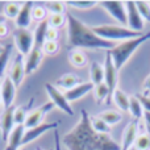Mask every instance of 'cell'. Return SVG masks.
Segmentation results:
<instances>
[{"label":"cell","mask_w":150,"mask_h":150,"mask_svg":"<svg viewBox=\"0 0 150 150\" xmlns=\"http://www.w3.org/2000/svg\"><path fill=\"white\" fill-rule=\"evenodd\" d=\"M61 141L67 150H121V145L109 134H101L93 130L90 115L86 109L80 111L79 121Z\"/></svg>","instance_id":"cell-1"},{"label":"cell","mask_w":150,"mask_h":150,"mask_svg":"<svg viewBox=\"0 0 150 150\" xmlns=\"http://www.w3.org/2000/svg\"><path fill=\"white\" fill-rule=\"evenodd\" d=\"M66 20H67V44L70 47L111 50L116 46L115 42L100 38L98 34H95L92 28L83 24L71 13L66 15Z\"/></svg>","instance_id":"cell-2"},{"label":"cell","mask_w":150,"mask_h":150,"mask_svg":"<svg viewBox=\"0 0 150 150\" xmlns=\"http://www.w3.org/2000/svg\"><path fill=\"white\" fill-rule=\"evenodd\" d=\"M149 40H150V32H146L142 36L137 37V38L122 41L121 44L116 45L113 49L108 50L112 57V61H113V63H115V67L117 69V71H120V69L124 67V65L129 61V58L134 54L136 50H137L141 45L145 44L146 41H149Z\"/></svg>","instance_id":"cell-3"},{"label":"cell","mask_w":150,"mask_h":150,"mask_svg":"<svg viewBox=\"0 0 150 150\" xmlns=\"http://www.w3.org/2000/svg\"><path fill=\"white\" fill-rule=\"evenodd\" d=\"M92 30L100 38L111 42L117 41V40H125L127 41V40L137 38V37L144 34V33H138V32H133L127 26H121V25H98V26H92Z\"/></svg>","instance_id":"cell-4"},{"label":"cell","mask_w":150,"mask_h":150,"mask_svg":"<svg viewBox=\"0 0 150 150\" xmlns=\"http://www.w3.org/2000/svg\"><path fill=\"white\" fill-rule=\"evenodd\" d=\"M117 69L115 67V63L112 61V57L109 54V52L107 50L105 53V61H104V83L107 84L109 90V96H108V100H107V104L111 103L112 98H113V93L115 91L117 90L116 86H117Z\"/></svg>","instance_id":"cell-5"},{"label":"cell","mask_w":150,"mask_h":150,"mask_svg":"<svg viewBox=\"0 0 150 150\" xmlns=\"http://www.w3.org/2000/svg\"><path fill=\"white\" fill-rule=\"evenodd\" d=\"M45 90H46L50 101H52L57 108H59L63 113L69 115V116H73L74 109H73V107H71V104L67 101V99H66L65 92H61L55 86L50 84V83H46V84H45Z\"/></svg>","instance_id":"cell-6"},{"label":"cell","mask_w":150,"mask_h":150,"mask_svg":"<svg viewBox=\"0 0 150 150\" xmlns=\"http://www.w3.org/2000/svg\"><path fill=\"white\" fill-rule=\"evenodd\" d=\"M100 5L117 21L121 26L128 28V17H127V8L124 1H117V0H107L100 1Z\"/></svg>","instance_id":"cell-7"},{"label":"cell","mask_w":150,"mask_h":150,"mask_svg":"<svg viewBox=\"0 0 150 150\" xmlns=\"http://www.w3.org/2000/svg\"><path fill=\"white\" fill-rule=\"evenodd\" d=\"M13 40L21 55H28L34 47V36L28 29H17L13 33Z\"/></svg>","instance_id":"cell-8"},{"label":"cell","mask_w":150,"mask_h":150,"mask_svg":"<svg viewBox=\"0 0 150 150\" xmlns=\"http://www.w3.org/2000/svg\"><path fill=\"white\" fill-rule=\"evenodd\" d=\"M125 3V8H127V17H128V28L133 32H138V33H142L144 25H145V21H144L142 16L140 15L137 9V5L136 1H124Z\"/></svg>","instance_id":"cell-9"},{"label":"cell","mask_w":150,"mask_h":150,"mask_svg":"<svg viewBox=\"0 0 150 150\" xmlns=\"http://www.w3.org/2000/svg\"><path fill=\"white\" fill-rule=\"evenodd\" d=\"M54 107L55 105L52 103V101H47V103H45L44 105H41V107H38V108L30 111L29 115H28V117H26V120H25V124H24L25 129L34 128V127H37V125H41L42 122H44L45 116H46Z\"/></svg>","instance_id":"cell-10"},{"label":"cell","mask_w":150,"mask_h":150,"mask_svg":"<svg viewBox=\"0 0 150 150\" xmlns=\"http://www.w3.org/2000/svg\"><path fill=\"white\" fill-rule=\"evenodd\" d=\"M16 86L13 84V82L11 80L9 76H4L0 83V91H1V104L3 108L8 109L11 107H13L16 99Z\"/></svg>","instance_id":"cell-11"},{"label":"cell","mask_w":150,"mask_h":150,"mask_svg":"<svg viewBox=\"0 0 150 150\" xmlns=\"http://www.w3.org/2000/svg\"><path fill=\"white\" fill-rule=\"evenodd\" d=\"M58 128V122H42L41 125H37L34 128H29L25 129L24 133V138H23V146L28 145V144L33 142L34 140H37L38 137H41L42 134H45L49 130H54Z\"/></svg>","instance_id":"cell-12"},{"label":"cell","mask_w":150,"mask_h":150,"mask_svg":"<svg viewBox=\"0 0 150 150\" xmlns=\"http://www.w3.org/2000/svg\"><path fill=\"white\" fill-rule=\"evenodd\" d=\"M25 61H24V55H21L18 53L16 55L15 61H13L12 66H11L9 70V75L8 76L11 78V80L13 82V84L16 86V88L20 87L21 83L24 82V78H25Z\"/></svg>","instance_id":"cell-13"},{"label":"cell","mask_w":150,"mask_h":150,"mask_svg":"<svg viewBox=\"0 0 150 150\" xmlns=\"http://www.w3.org/2000/svg\"><path fill=\"white\" fill-rule=\"evenodd\" d=\"M13 112H15V107L5 109L4 113L1 115L0 119V130H1V138L5 144H7L8 138H9L11 133L15 129V119H13Z\"/></svg>","instance_id":"cell-14"},{"label":"cell","mask_w":150,"mask_h":150,"mask_svg":"<svg viewBox=\"0 0 150 150\" xmlns=\"http://www.w3.org/2000/svg\"><path fill=\"white\" fill-rule=\"evenodd\" d=\"M138 120H133L127 125L121 140V150H129L134 146V142L138 137Z\"/></svg>","instance_id":"cell-15"},{"label":"cell","mask_w":150,"mask_h":150,"mask_svg":"<svg viewBox=\"0 0 150 150\" xmlns=\"http://www.w3.org/2000/svg\"><path fill=\"white\" fill-rule=\"evenodd\" d=\"M33 7H34L33 1H25L24 4H21L20 13H18V16L15 20L16 26L18 29H28V26L30 25L32 20H33V16H32Z\"/></svg>","instance_id":"cell-16"},{"label":"cell","mask_w":150,"mask_h":150,"mask_svg":"<svg viewBox=\"0 0 150 150\" xmlns=\"http://www.w3.org/2000/svg\"><path fill=\"white\" fill-rule=\"evenodd\" d=\"M93 88H95V86H93L91 82L79 83V84L75 86L74 88L66 91L65 96H66L69 103H73V101H76V100H79V99H82L83 96H86L88 92L93 91Z\"/></svg>","instance_id":"cell-17"},{"label":"cell","mask_w":150,"mask_h":150,"mask_svg":"<svg viewBox=\"0 0 150 150\" xmlns=\"http://www.w3.org/2000/svg\"><path fill=\"white\" fill-rule=\"evenodd\" d=\"M42 58H44V53L42 49L34 46L32 49V52L26 55V61H25V74H32L33 71H36L38 69L40 63H41Z\"/></svg>","instance_id":"cell-18"},{"label":"cell","mask_w":150,"mask_h":150,"mask_svg":"<svg viewBox=\"0 0 150 150\" xmlns=\"http://www.w3.org/2000/svg\"><path fill=\"white\" fill-rule=\"evenodd\" d=\"M24 133H25V127L24 125H16L7 141L5 150H20V148L23 146Z\"/></svg>","instance_id":"cell-19"},{"label":"cell","mask_w":150,"mask_h":150,"mask_svg":"<svg viewBox=\"0 0 150 150\" xmlns=\"http://www.w3.org/2000/svg\"><path fill=\"white\" fill-rule=\"evenodd\" d=\"M47 28H49V25H47L46 20H44V21H41V23L37 24L36 30H34V33H33V36H34V46H36V47L42 49L44 44L46 42Z\"/></svg>","instance_id":"cell-20"},{"label":"cell","mask_w":150,"mask_h":150,"mask_svg":"<svg viewBox=\"0 0 150 150\" xmlns=\"http://www.w3.org/2000/svg\"><path fill=\"white\" fill-rule=\"evenodd\" d=\"M34 101V98H32L30 100L28 101V104L26 105H20L17 107V108H15V112H13V119H15V124L16 125H24L25 124V120L26 117H28L29 115V108L32 107V104H33Z\"/></svg>","instance_id":"cell-21"},{"label":"cell","mask_w":150,"mask_h":150,"mask_svg":"<svg viewBox=\"0 0 150 150\" xmlns=\"http://www.w3.org/2000/svg\"><path fill=\"white\" fill-rule=\"evenodd\" d=\"M90 78L93 86L104 83V66L98 62H92L90 66Z\"/></svg>","instance_id":"cell-22"},{"label":"cell","mask_w":150,"mask_h":150,"mask_svg":"<svg viewBox=\"0 0 150 150\" xmlns=\"http://www.w3.org/2000/svg\"><path fill=\"white\" fill-rule=\"evenodd\" d=\"M79 78L76 76V75H74V74H65V75H62L61 78H58V80H57V86L59 88H63V90H66V91H69V90H71V88H74L75 86H78L79 84Z\"/></svg>","instance_id":"cell-23"},{"label":"cell","mask_w":150,"mask_h":150,"mask_svg":"<svg viewBox=\"0 0 150 150\" xmlns=\"http://www.w3.org/2000/svg\"><path fill=\"white\" fill-rule=\"evenodd\" d=\"M99 117H100L105 124H108L109 127H111V125H116L117 122H120L122 120V115L117 111H113V109H108V111L100 112Z\"/></svg>","instance_id":"cell-24"},{"label":"cell","mask_w":150,"mask_h":150,"mask_svg":"<svg viewBox=\"0 0 150 150\" xmlns=\"http://www.w3.org/2000/svg\"><path fill=\"white\" fill-rule=\"evenodd\" d=\"M112 100L116 103L117 108L121 111H129V96L121 90H116Z\"/></svg>","instance_id":"cell-25"},{"label":"cell","mask_w":150,"mask_h":150,"mask_svg":"<svg viewBox=\"0 0 150 150\" xmlns=\"http://www.w3.org/2000/svg\"><path fill=\"white\" fill-rule=\"evenodd\" d=\"M69 61H70V63L74 67H78V69L84 67L88 62L86 54L83 52H80V50H73V52H70V54H69Z\"/></svg>","instance_id":"cell-26"},{"label":"cell","mask_w":150,"mask_h":150,"mask_svg":"<svg viewBox=\"0 0 150 150\" xmlns=\"http://www.w3.org/2000/svg\"><path fill=\"white\" fill-rule=\"evenodd\" d=\"M129 112L132 113V116L134 117V120H140L141 117H144V113H145L142 105H141V103L138 101V99L136 98V95L129 98Z\"/></svg>","instance_id":"cell-27"},{"label":"cell","mask_w":150,"mask_h":150,"mask_svg":"<svg viewBox=\"0 0 150 150\" xmlns=\"http://www.w3.org/2000/svg\"><path fill=\"white\" fill-rule=\"evenodd\" d=\"M90 120H91V125H92V128H93L95 132L101 133V134H109V132H111V127H109L108 124H105L99 116L98 117H91L90 116Z\"/></svg>","instance_id":"cell-28"},{"label":"cell","mask_w":150,"mask_h":150,"mask_svg":"<svg viewBox=\"0 0 150 150\" xmlns=\"http://www.w3.org/2000/svg\"><path fill=\"white\" fill-rule=\"evenodd\" d=\"M21 9V5L16 1H9V3H5L4 5V16L7 18H13L16 20V17L18 16Z\"/></svg>","instance_id":"cell-29"},{"label":"cell","mask_w":150,"mask_h":150,"mask_svg":"<svg viewBox=\"0 0 150 150\" xmlns=\"http://www.w3.org/2000/svg\"><path fill=\"white\" fill-rule=\"evenodd\" d=\"M46 23L49 28L59 29L65 24H67V20H66V15H49V17L46 18Z\"/></svg>","instance_id":"cell-30"},{"label":"cell","mask_w":150,"mask_h":150,"mask_svg":"<svg viewBox=\"0 0 150 150\" xmlns=\"http://www.w3.org/2000/svg\"><path fill=\"white\" fill-rule=\"evenodd\" d=\"M45 8L50 12V15H65L66 13L65 1H47Z\"/></svg>","instance_id":"cell-31"},{"label":"cell","mask_w":150,"mask_h":150,"mask_svg":"<svg viewBox=\"0 0 150 150\" xmlns=\"http://www.w3.org/2000/svg\"><path fill=\"white\" fill-rule=\"evenodd\" d=\"M11 54H12V45H7L4 53L0 55V79H3V76H4L5 69H7L8 62L11 59Z\"/></svg>","instance_id":"cell-32"},{"label":"cell","mask_w":150,"mask_h":150,"mask_svg":"<svg viewBox=\"0 0 150 150\" xmlns=\"http://www.w3.org/2000/svg\"><path fill=\"white\" fill-rule=\"evenodd\" d=\"M93 93H95V98L98 103H101L103 100H108V96H109V90L107 87L105 83H100V84L95 86L93 88Z\"/></svg>","instance_id":"cell-33"},{"label":"cell","mask_w":150,"mask_h":150,"mask_svg":"<svg viewBox=\"0 0 150 150\" xmlns=\"http://www.w3.org/2000/svg\"><path fill=\"white\" fill-rule=\"evenodd\" d=\"M96 4H98V1H92V0H71V1H66V5L76 8V9H90V8L95 7Z\"/></svg>","instance_id":"cell-34"},{"label":"cell","mask_w":150,"mask_h":150,"mask_svg":"<svg viewBox=\"0 0 150 150\" xmlns=\"http://www.w3.org/2000/svg\"><path fill=\"white\" fill-rule=\"evenodd\" d=\"M59 52V42L58 41H46L42 46V53L46 55H55Z\"/></svg>","instance_id":"cell-35"},{"label":"cell","mask_w":150,"mask_h":150,"mask_svg":"<svg viewBox=\"0 0 150 150\" xmlns=\"http://www.w3.org/2000/svg\"><path fill=\"white\" fill-rule=\"evenodd\" d=\"M136 150H150V136L140 134L134 142Z\"/></svg>","instance_id":"cell-36"},{"label":"cell","mask_w":150,"mask_h":150,"mask_svg":"<svg viewBox=\"0 0 150 150\" xmlns=\"http://www.w3.org/2000/svg\"><path fill=\"white\" fill-rule=\"evenodd\" d=\"M137 9L140 15L142 16L144 21H149L150 23V3L149 1H136Z\"/></svg>","instance_id":"cell-37"},{"label":"cell","mask_w":150,"mask_h":150,"mask_svg":"<svg viewBox=\"0 0 150 150\" xmlns=\"http://www.w3.org/2000/svg\"><path fill=\"white\" fill-rule=\"evenodd\" d=\"M32 16H33V20L41 21L46 20V8L42 7V5H37V7H33V12H32Z\"/></svg>","instance_id":"cell-38"},{"label":"cell","mask_w":150,"mask_h":150,"mask_svg":"<svg viewBox=\"0 0 150 150\" xmlns=\"http://www.w3.org/2000/svg\"><path fill=\"white\" fill-rule=\"evenodd\" d=\"M136 98H137L138 101L141 103L144 111H145V112H150V96L141 95V93H138V95H136Z\"/></svg>","instance_id":"cell-39"},{"label":"cell","mask_w":150,"mask_h":150,"mask_svg":"<svg viewBox=\"0 0 150 150\" xmlns=\"http://www.w3.org/2000/svg\"><path fill=\"white\" fill-rule=\"evenodd\" d=\"M58 37H59V30H58V29L47 28L46 41H58Z\"/></svg>","instance_id":"cell-40"},{"label":"cell","mask_w":150,"mask_h":150,"mask_svg":"<svg viewBox=\"0 0 150 150\" xmlns=\"http://www.w3.org/2000/svg\"><path fill=\"white\" fill-rule=\"evenodd\" d=\"M54 150H62V141H61V136L57 130L54 132Z\"/></svg>","instance_id":"cell-41"},{"label":"cell","mask_w":150,"mask_h":150,"mask_svg":"<svg viewBox=\"0 0 150 150\" xmlns=\"http://www.w3.org/2000/svg\"><path fill=\"white\" fill-rule=\"evenodd\" d=\"M8 32H9V29L7 28V25L1 24V25H0V38H5V37L8 36Z\"/></svg>","instance_id":"cell-42"},{"label":"cell","mask_w":150,"mask_h":150,"mask_svg":"<svg viewBox=\"0 0 150 150\" xmlns=\"http://www.w3.org/2000/svg\"><path fill=\"white\" fill-rule=\"evenodd\" d=\"M144 120L146 122V127L150 128V112H145L144 113Z\"/></svg>","instance_id":"cell-43"},{"label":"cell","mask_w":150,"mask_h":150,"mask_svg":"<svg viewBox=\"0 0 150 150\" xmlns=\"http://www.w3.org/2000/svg\"><path fill=\"white\" fill-rule=\"evenodd\" d=\"M145 88L150 91V75H149L148 78H146V80H145Z\"/></svg>","instance_id":"cell-44"},{"label":"cell","mask_w":150,"mask_h":150,"mask_svg":"<svg viewBox=\"0 0 150 150\" xmlns=\"http://www.w3.org/2000/svg\"><path fill=\"white\" fill-rule=\"evenodd\" d=\"M8 18L5 17L4 15H1V13H0V25H1V24H5V21H7Z\"/></svg>","instance_id":"cell-45"},{"label":"cell","mask_w":150,"mask_h":150,"mask_svg":"<svg viewBox=\"0 0 150 150\" xmlns=\"http://www.w3.org/2000/svg\"><path fill=\"white\" fill-rule=\"evenodd\" d=\"M4 50H5V46H3V45H0V55L4 53Z\"/></svg>","instance_id":"cell-46"},{"label":"cell","mask_w":150,"mask_h":150,"mask_svg":"<svg viewBox=\"0 0 150 150\" xmlns=\"http://www.w3.org/2000/svg\"><path fill=\"white\" fill-rule=\"evenodd\" d=\"M0 104H1V91H0Z\"/></svg>","instance_id":"cell-47"},{"label":"cell","mask_w":150,"mask_h":150,"mask_svg":"<svg viewBox=\"0 0 150 150\" xmlns=\"http://www.w3.org/2000/svg\"><path fill=\"white\" fill-rule=\"evenodd\" d=\"M129 150H136V148H134V146H133V148H132V149H129Z\"/></svg>","instance_id":"cell-48"},{"label":"cell","mask_w":150,"mask_h":150,"mask_svg":"<svg viewBox=\"0 0 150 150\" xmlns=\"http://www.w3.org/2000/svg\"><path fill=\"white\" fill-rule=\"evenodd\" d=\"M36 150H44V149H41V148H37Z\"/></svg>","instance_id":"cell-49"}]
</instances>
